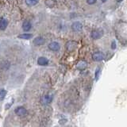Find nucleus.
I'll return each instance as SVG.
<instances>
[{
	"label": "nucleus",
	"instance_id": "1",
	"mask_svg": "<svg viewBox=\"0 0 127 127\" xmlns=\"http://www.w3.org/2000/svg\"><path fill=\"white\" fill-rule=\"evenodd\" d=\"M77 47V42L74 41H70L66 44V49L68 52H72Z\"/></svg>",
	"mask_w": 127,
	"mask_h": 127
},
{
	"label": "nucleus",
	"instance_id": "2",
	"mask_svg": "<svg viewBox=\"0 0 127 127\" xmlns=\"http://www.w3.org/2000/svg\"><path fill=\"white\" fill-rule=\"evenodd\" d=\"M14 113L17 115H18V116H24L25 114H26L27 110L25 107H23V106H18L15 108Z\"/></svg>",
	"mask_w": 127,
	"mask_h": 127
},
{
	"label": "nucleus",
	"instance_id": "3",
	"mask_svg": "<svg viewBox=\"0 0 127 127\" xmlns=\"http://www.w3.org/2000/svg\"><path fill=\"white\" fill-rule=\"evenodd\" d=\"M92 59L95 61H101L104 59V55L101 52H95L92 55Z\"/></svg>",
	"mask_w": 127,
	"mask_h": 127
},
{
	"label": "nucleus",
	"instance_id": "4",
	"mask_svg": "<svg viewBox=\"0 0 127 127\" xmlns=\"http://www.w3.org/2000/svg\"><path fill=\"white\" fill-rule=\"evenodd\" d=\"M102 32L101 30H93L92 32H91V37L94 40H98L102 37Z\"/></svg>",
	"mask_w": 127,
	"mask_h": 127
},
{
	"label": "nucleus",
	"instance_id": "5",
	"mask_svg": "<svg viewBox=\"0 0 127 127\" xmlns=\"http://www.w3.org/2000/svg\"><path fill=\"white\" fill-rule=\"evenodd\" d=\"M60 48H61V45H60V44L57 41H53L49 45V49L52 51H54V52L59 51Z\"/></svg>",
	"mask_w": 127,
	"mask_h": 127
},
{
	"label": "nucleus",
	"instance_id": "6",
	"mask_svg": "<svg viewBox=\"0 0 127 127\" xmlns=\"http://www.w3.org/2000/svg\"><path fill=\"white\" fill-rule=\"evenodd\" d=\"M83 29V25L79 22H75L71 25V30L75 32H79Z\"/></svg>",
	"mask_w": 127,
	"mask_h": 127
},
{
	"label": "nucleus",
	"instance_id": "7",
	"mask_svg": "<svg viewBox=\"0 0 127 127\" xmlns=\"http://www.w3.org/2000/svg\"><path fill=\"white\" fill-rule=\"evenodd\" d=\"M87 67V63L85 61H79L77 63V64H76L77 69L80 70V71H83V70L86 69Z\"/></svg>",
	"mask_w": 127,
	"mask_h": 127
},
{
	"label": "nucleus",
	"instance_id": "8",
	"mask_svg": "<svg viewBox=\"0 0 127 127\" xmlns=\"http://www.w3.org/2000/svg\"><path fill=\"white\" fill-rule=\"evenodd\" d=\"M37 64L41 66H46L49 64V60L44 57H41L37 60Z\"/></svg>",
	"mask_w": 127,
	"mask_h": 127
},
{
	"label": "nucleus",
	"instance_id": "9",
	"mask_svg": "<svg viewBox=\"0 0 127 127\" xmlns=\"http://www.w3.org/2000/svg\"><path fill=\"white\" fill-rule=\"evenodd\" d=\"M33 43L35 45H37V46L42 45L43 44L45 43V39H44L42 37H36V38L33 40Z\"/></svg>",
	"mask_w": 127,
	"mask_h": 127
},
{
	"label": "nucleus",
	"instance_id": "10",
	"mask_svg": "<svg viewBox=\"0 0 127 127\" xmlns=\"http://www.w3.org/2000/svg\"><path fill=\"white\" fill-rule=\"evenodd\" d=\"M8 26V22L5 18H1L0 19V30H5Z\"/></svg>",
	"mask_w": 127,
	"mask_h": 127
},
{
	"label": "nucleus",
	"instance_id": "11",
	"mask_svg": "<svg viewBox=\"0 0 127 127\" xmlns=\"http://www.w3.org/2000/svg\"><path fill=\"white\" fill-rule=\"evenodd\" d=\"M52 101V97L50 95H44L41 98V103L42 104H48Z\"/></svg>",
	"mask_w": 127,
	"mask_h": 127
},
{
	"label": "nucleus",
	"instance_id": "12",
	"mask_svg": "<svg viewBox=\"0 0 127 127\" xmlns=\"http://www.w3.org/2000/svg\"><path fill=\"white\" fill-rule=\"evenodd\" d=\"M31 23L29 21H25L22 24V29L24 31H29L31 29Z\"/></svg>",
	"mask_w": 127,
	"mask_h": 127
},
{
	"label": "nucleus",
	"instance_id": "13",
	"mask_svg": "<svg viewBox=\"0 0 127 127\" xmlns=\"http://www.w3.org/2000/svg\"><path fill=\"white\" fill-rule=\"evenodd\" d=\"M32 37H33V34H31V33H22V34L18 35V37L22 40H29L32 38Z\"/></svg>",
	"mask_w": 127,
	"mask_h": 127
},
{
	"label": "nucleus",
	"instance_id": "14",
	"mask_svg": "<svg viewBox=\"0 0 127 127\" xmlns=\"http://www.w3.org/2000/svg\"><path fill=\"white\" fill-rule=\"evenodd\" d=\"M38 2L37 0H26V4L29 6H33L37 5Z\"/></svg>",
	"mask_w": 127,
	"mask_h": 127
},
{
	"label": "nucleus",
	"instance_id": "15",
	"mask_svg": "<svg viewBox=\"0 0 127 127\" xmlns=\"http://www.w3.org/2000/svg\"><path fill=\"white\" fill-rule=\"evenodd\" d=\"M6 95V91L4 89L0 90V101H2Z\"/></svg>",
	"mask_w": 127,
	"mask_h": 127
},
{
	"label": "nucleus",
	"instance_id": "16",
	"mask_svg": "<svg viewBox=\"0 0 127 127\" xmlns=\"http://www.w3.org/2000/svg\"><path fill=\"white\" fill-rule=\"evenodd\" d=\"M45 4L49 7H53L55 5V2L53 0H45Z\"/></svg>",
	"mask_w": 127,
	"mask_h": 127
},
{
	"label": "nucleus",
	"instance_id": "17",
	"mask_svg": "<svg viewBox=\"0 0 127 127\" xmlns=\"http://www.w3.org/2000/svg\"><path fill=\"white\" fill-rule=\"evenodd\" d=\"M99 74H100V68H98L97 71H96V72H95V79H96V80L99 77Z\"/></svg>",
	"mask_w": 127,
	"mask_h": 127
},
{
	"label": "nucleus",
	"instance_id": "18",
	"mask_svg": "<svg viewBox=\"0 0 127 127\" xmlns=\"http://www.w3.org/2000/svg\"><path fill=\"white\" fill-rule=\"evenodd\" d=\"M97 2V0H87V2L89 4V5H93L95 2Z\"/></svg>",
	"mask_w": 127,
	"mask_h": 127
},
{
	"label": "nucleus",
	"instance_id": "19",
	"mask_svg": "<svg viewBox=\"0 0 127 127\" xmlns=\"http://www.w3.org/2000/svg\"><path fill=\"white\" fill-rule=\"evenodd\" d=\"M111 48H112L113 49H114L115 48H116V43H115V41L112 42V46H111Z\"/></svg>",
	"mask_w": 127,
	"mask_h": 127
},
{
	"label": "nucleus",
	"instance_id": "20",
	"mask_svg": "<svg viewBox=\"0 0 127 127\" xmlns=\"http://www.w3.org/2000/svg\"><path fill=\"white\" fill-rule=\"evenodd\" d=\"M101 1H102V2H106L107 1V0H101Z\"/></svg>",
	"mask_w": 127,
	"mask_h": 127
},
{
	"label": "nucleus",
	"instance_id": "21",
	"mask_svg": "<svg viewBox=\"0 0 127 127\" xmlns=\"http://www.w3.org/2000/svg\"><path fill=\"white\" fill-rule=\"evenodd\" d=\"M116 1H118V2H122V1H123V0H116Z\"/></svg>",
	"mask_w": 127,
	"mask_h": 127
}]
</instances>
